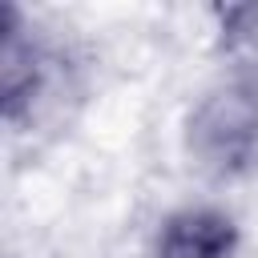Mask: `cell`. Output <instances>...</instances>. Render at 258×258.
<instances>
[{
	"label": "cell",
	"instance_id": "cell-1",
	"mask_svg": "<svg viewBox=\"0 0 258 258\" xmlns=\"http://www.w3.org/2000/svg\"><path fill=\"white\" fill-rule=\"evenodd\" d=\"M89 93L81 48L40 12L0 4V117L12 141H36L69 125Z\"/></svg>",
	"mask_w": 258,
	"mask_h": 258
},
{
	"label": "cell",
	"instance_id": "cell-3",
	"mask_svg": "<svg viewBox=\"0 0 258 258\" xmlns=\"http://www.w3.org/2000/svg\"><path fill=\"white\" fill-rule=\"evenodd\" d=\"M242 218L222 198H189L153 222L141 258H242Z\"/></svg>",
	"mask_w": 258,
	"mask_h": 258
},
{
	"label": "cell",
	"instance_id": "cell-2",
	"mask_svg": "<svg viewBox=\"0 0 258 258\" xmlns=\"http://www.w3.org/2000/svg\"><path fill=\"white\" fill-rule=\"evenodd\" d=\"M177 149L185 169L210 189L258 177V85L214 73L181 109Z\"/></svg>",
	"mask_w": 258,
	"mask_h": 258
},
{
	"label": "cell",
	"instance_id": "cell-4",
	"mask_svg": "<svg viewBox=\"0 0 258 258\" xmlns=\"http://www.w3.org/2000/svg\"><path fill=\"white\" fill-rule=\"evenodd\" d=\"M206 24H210L214 73L258 85V0L210 4Z\"/></svg>",
	"mask_w": 258,
	"mask_h": 258
}]
</instances>
